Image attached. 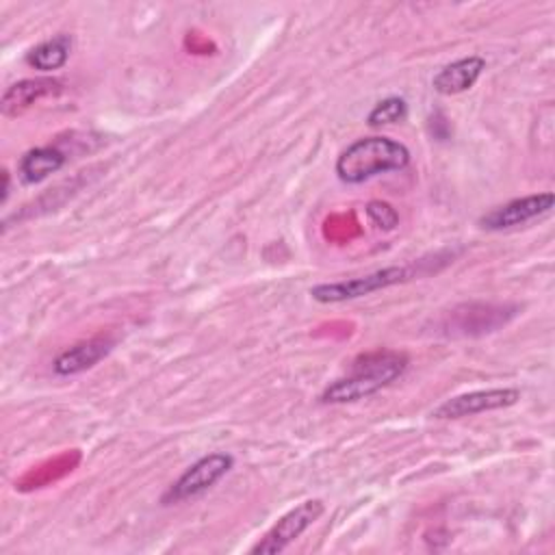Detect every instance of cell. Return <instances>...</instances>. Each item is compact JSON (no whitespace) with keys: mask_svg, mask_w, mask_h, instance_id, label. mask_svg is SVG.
I'll use <instances>...</instances> for the list:
<instances>
[{"mask_svg":"<svg viewBox=\"0 0 555 555\" xmlns=\"http://www.w3.org/2000/svg\"><path fill=\"white\" fill-rule=\"evenodd\" d=\"M408 369V356L401 351H373L356 358L351 371L338 377L321 392V403H351L375 395L377 390L392 384Z\"/></svg>","mask_w":555,"mask_h":555,"instance_id":"6da1fadb","label":"cell"},{"mask_svg":"<svg viewBox=\"0 0 555 555\" xmlns=\"http://www.w3.org/2000/svg\"><path fill=\"white\" fill-rule=\"evenodd\" d=\"M410 163V150L390 137L373 134L349 143L336 158L334 171L345 184H362L388 171H401Z\"/></svg>","mask_w":555,"mask_h":555,"instance_id":"7a4b0ae2","label":"cell"},{"mask_svg":"<svg viewBox=\"0 0 555 555\" xmlns=\"http://www.w3.org/2000/svg\"><path fill=\"white\" fill-rule=\"evenodd\" d=\"M412 278V269L410 267H384L377 271H371L366 275H358V278H349V280H340V282H323L310 288V297L319 304H340V301H349V299H358L371 293H377L382 288L401 284L405 280Z\"/></svg>","mask_w":555,"mask_h":555,"instance_id":"3957f363","label":"cell"},{"mask_svg":"<svg viewBox=\"0 0 555 555\" xmlns=\"http://www.w3.org/2000/svg\"><path fill=\"white\" fill-rule=\"evenodd\" d=\"M232 466H234V457L223 451H215V453L199 457L167 488V492L163 494V503H167V505L180 503V501L204 494L221 477H225V473H230Z\"/></svg>","mask_w":555,"mask_h":555,"instance_id":"277c9868","label":"cell"},{"mask_svg":"<svg viewBox=\"0 0 555 555\" xmlns=\"http://www.w3.org/2000/svg\"><path fill=\"white\" fill-rule=\"evenodd\" d=\"M325 512L323 501L319 499H308L299 503L297 507L288 509L251 548L249 553L254 555H275L282 553L288 544H293L308 527H312L321 514Z\"/></svg>","mask_w":555,"mask_h":555,"instance_id":"5b68a950","label":"cell"},{"mask_svg":"<svg viewBox=\"0 0 555 555\" xmlns=\"http://www.w3.org/2000/svg\"><path fill=\"white\" fill-rule=\"evenodd\" d=\"M555 204V195L551 191L544 193H531L525 197H516L505 202L503 206H496L479 217V225L490 232L509 230L516 225H525L546 212H551Z\"/></svg>","mask_w":555,"mask_h":555,"instance_id":"8992f818","label":"cell"},{"mask_svg":"<svg viewBox=\"0 0 555 555\" xmlns=\"http://www.w3.org/2000/svg\"><path fill=\"white\" fill-rule=\"evenodd\" d=\"M520 392L516 388H486V390H470L444 399L438 408L431 410L434 418H464L475 416L490 410H501L518 403Z\"/></svg>","mask_w":555,"mask_h":555,"instance_id":"52a82bcc","label":"cell"},{"mask_svg":"<svg viewBox=\"0 0 555 555\" xmlns=\"http://www.w3.org/2000/svg\"><path fill=\"white\" fill-rule=\"evenodd\" d=\"M115 340L111 336H95V338H89V340H82L65 351H61L54 362H52V369L56 375H78L82 371H89L93 369L100 360H104L111 349H113Z\"/></svg>","mask_w":555,"mask_h":555,"instance_id":"ba28073f","label":"cell"},{"mask_svg":"<svg viewBox=\"0 0 555 555\" xmlns=\"http://www.w3.org/2000/svg\"><path fill=\"white\" fill-rule=\"evenodd\" d=\"M483 69H486V59L470 54L438 69L431 80V87L440 95H455V93L468 91L479 80Z\"/></svg>","mask_w":555,"mask_h":555,"instance_id":"9c48e42d","label":"cell"},{"mask_svg":"<svg viewBox=\"0 0 555 555\" xmlns=\"http://www.w3.org/2000/svg\"><path fill=\"white\" fill-rule=\"evenodd\" d=\"M61 87L54 78H24L9 85L0 98V111L7 117H17L37 100L56 93Z\"/></svg>","mask_w":555,"mask_h":555,"instance_id":"30bf717a","label":"cell"},{"mask_svg":"<svg viewBox=\"0 0 555 555\" xmlns=\"http://www.w3.org/2000/svg\"><path fill=\"white\" fill-rule=\"evenodd\" d=\"M67 156L59 147L41 145L28 150L17 163V176L24 184H37L46 180L50 173H56L65 165Z\"/></svg>","mask_w":555,"mask_h":555,"instance_id":"8fae6325","label":"cell"},{"mask_svg":"<svg viewBox=\"0 0 555 555\" xmlns=\"http://www.w3.org/2000/svg\"><path fill=\"white\" fill-rule=\"evenodd\" d=\"M69 52H72V35L59 33V35L37 43L35 48H30L26 52V63L37 72L48 74V72L61 69L67 63Z\"/></svg>","mask_w":555,"mask_h":555,"instance_id":"7c38bea8","label":"cell"},{"mask_svg":"<svg viewBox=\"0 0 555 555\" xmlns=\"http://www.w3.org/2000/svg\"><path fill=\"white\" fill-rule=\"evenodd\" d=\"M408 117V104L403 98L390 95L379 100L366 115V124L371 128H382V126H390L397 121H403Z\"/></svg>","mask_w":555,"mask_h":555,"instance_id":"4fadbf2b","label":"cell"},{"mask_svg":"<svg viewBox=\"0 0 555 555\" xmlns=\"http://www.w3.org/2000/svg\"><path fill=\"white\" fill-rule=\"evenodd\" d=\"M369 221L377 228V230H384V232H390L399 225V212L395 206H390L388 202H382V199H371L364 208Z\"/></svg>","mask_w":555,"mask_h":555,"instance_id":"5bb4252c","label":"cell"},{"mask_svg":"<svg viewBox=\"0 0 555 555\" xmlns=\"http://www.w3.org/2000/svg\"><path fill=\"white\" fill-rule=\"evenodd\" d=\"M9 171L7 169H2V195H0V202L4 204L7 199H9Z\"/></svg>","mask_w":555,"mask_h":555,"instance_id":"9a60e30c","label":"cell"}]
</instances>
